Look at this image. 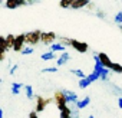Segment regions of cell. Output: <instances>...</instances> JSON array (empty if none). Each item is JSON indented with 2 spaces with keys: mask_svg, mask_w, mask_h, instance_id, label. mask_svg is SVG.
Here are the masks:
<instances>
[{
  "mask_svg": "<svg viewBox=\"0 0 122 118\" xmlns=\"http://www.w3.org/2000/svg\"><path fill=\"white\" fill-rule=\"evenodd\" d=\"M53 101L56 104V107L60 109V111H63L66 107H68V99H66V95L63 91H56L53 94Z\"/></svg>",
  "mask_w": 122,
  "mask_h": 118,
  "instance_id": "6da1fadb",
  "label": "cell"
},
{
  "mask_svg": "<svg viewBox=\"0 0 122 118\" xmlns=\"http://www.w3.org/2000/svg\"><path fill=\"white\" fill-rule=\"evenodd\" d=\"M42 33L40 30H32L29 33H26V43L29 46H35L37 45L39 42H42Z\"/></svg>",
  "mask_w": 122,
  "mask_h": 118,
  "instance_id": "7a4b0ae2",
  "label": "cell"
},
{
  "mask_svg": "<svg viewBox=\"0 0 122 118\" xmlns=\"http://www.w3.org/2000/svg\"><path fill=\"white\" fill-rule=\"evenodd\" d=\"M25 43H26V33H25V35H23V33H22V35H17V36H16V43H15L13 50H15V52H20V53H22V52H23V49L26 48V46H25Z\"/></svg>",
  "mask_w": 122,
  "mask_h": 118,
  "instance_id": "3957f363",
  "label": "cell"
},
{
  "mask_svg": "<svg viewBox=\"0 0 122 118\" xmlns=\"http://www.w3.org/2000/svg\"><path fill=\"white\" fill-rule=\"evenodd\" d=\"M55 40H56L55 32H43L42 33V43L43 45H53Z\"/></svg>",
  "mask_w": 122,
  "mask_h": 118,
  "instance_id": "277c9868",
  "label": "cell"
},
{
  "mask_svg": "<svg viewBox=\"0 0 122 118\" xmlns=\"http://www.w3.org/2000/svg\"><path fill=\"white\" fill-rule=\"evenodd\" d=\"M98 58H99V62H101V65L103 66V68H106V69H111V66H112V61L109 59V56L106 55V53H103V52H99L98 53Z\"/></svg>",
  "mask_w": 122,
  "mask_h": 118,
  "instance_id": "5b68a950",
  "label": "cell"
},
{
  "mask_svg": "<svg viewBox=\"0 0 122 118\" xmlns=\"http://www.w3.org/2000/svg\"><path fill=\"white\" fill-rule=\"evenodd\" d=\"M72 48H73L75 50L81 52V53H85V52H88V49H89L88 43H85V42H79V40H75V39H72Z\"/></svg>",
  "mask_w": 122,
  "mask_h": 118,
  "instance_id": "8992f818",
  "label": "cell"
},
{
  "mask_svg": "<svg viewBox=\"0 0 122 118\" xmlns=\"http://www.w3.org/2000/svg\"><path fill=\"white\" fill-rule=\"evenodd\" d=\"M27 2H25V0H7L6 2V7L7 9H16L19 6H26Z\"/></svg>",
  "mask_w": 122,
  "mask_h": 118,
  "instance_id": "52a82bcc",
  "label": "cell"
},
{
  "mask_svg": "<svg viewBox=\"0 0 122 118\" xmlns=\"http://www.w3.org/2000/svg\"><path fill=\"white\" fill-rule=\"evenodd\" d=\"M46 99L43 98V97H36V108H35V111L36 112H42V111H45V108H46Z\"/></svg>",
  "mask_w": 122,
  "mask_h": 118,
  "instance_id": "ba28073f",
  "label": "cell"
},
{
  "mask_svg": "<svg viewBox=\"0 0 122 118\" xmlns=\"http://www.w3.org/2000/svg\"><path fill=\"white\" fill-rule=\"evenodd\" d=\"M65 95H66V99H68V104H76L79 99H78V95L73 92V91H63Z\"/></svg>",
  "mask_w": 122,
  "mask_h": 118,
  "instance_id": "9c48e42d",
  "label": "cell"
},
{
  "mask_svg": "<svg viewBox=\"0 0 122 118\" xmlns=\"http://www.w3.org/2000/svg\"><path fill=\"white\" fill-rule=\"evenodd\" d=\"M71 59V55L69 52H63L62 55H60V58H57V66H63L68 61Z\"/></svg>",
  "mask_w": 122,
  "mask_h": 118,
  "instance_id": "30bf717a",
  "label": "cell"
},
{
  "mask_svg": "<svg viewBox=\"0 0 122 118\" xmlns=\"http://www.w3.org/2000/svg\"><path fill=\"white\" fill-rule=\"evenodd\" d=\"M25 86H26V85H23L22 82H13V84H12V94H13V95L20 94V89H25Z\"/></svg>",
  "mask_w": 122,
  "mask_h": 118,
  "instance_id": "8fae6325",
  "label": "cell"
},
{
  "mask_svg": "<svg viewBox=\"0 0 122 118\" xmlns=\"http://www.w3.org/2000/svg\"><path fill=\"white\" fill-rule=\"evenodd\" d=\"M89 104H91V98L89 97H85V98H82V99H79L76 102V108L78 109H82V108H86Z\"/></svg>",
  "mask_w": 122,
  "mask_h": 118,
  "instance_id": "7c38bea8",
  "label": "cell"
},
{
  "mask_svg": "<svg viewBox=\"0 0 122 118\" xmlns=\"http://www.w3.org/2000/svg\"><path fill=\"white\" fill-rule=\"evenodd\" d=\"M65 49H66V48H65L62 43H60V42L53 43V45L50 46V52H53V53H56V52H62V53H63V52H66Z\"/></svg>",
  "mask_w": 122,
  "mask_h": 118,
  "instance_id": "4fadbf2b",
  "label": "cell"
},
{
  "mask_svg": "<svg viewBox=\"0 0 122 118\" xmlns=\"http://www.w3.org/2000/svg\"><path fill=\"white\" fill-rule=\"evenodd\" d=\"M15 43H16V36L7 35L6 36V46H7V49H13L15 48Z\"/></svg>",
  "mask_w": 122,
  "mask_h": 118,
  "instance_id": "5bb4252c",
  "label": "cell"
},
{
  "mask_svg": "<svg viewBox=\"0 0 122 118\" xmlns=\"http://www.w3.org/2000/svg\"><path fill=\"white\" fill-rule=\"evenodd\" d=\"M88 5H89L88 0H75L73 5H72V9H82V7H85Z\"/></svg>",
  "mask_w": 122,
  "mask_h": 118,
  "instance_id": "9a60e30c",
  "label": "cell"
},
{
  "mask_svg": "<svg viewBox=\"0 0 122 118\" xmlns=\"http://www.w3.org/2000/svg\"><path fill=\"white\" fill-rule=\"evenodd\" d=\"M60 118H72V109H71V107H66L63 111H60Z\"/></svg>",
  "mask_w": 122,
  "mask_h": 118,
  "instance_id": "2e32d148",
  "label": "cell"
},
{
  "mask_svg": "<svg viewBox=\"0 0 122 118\" xmlns=\"http://www.w3.org/2000/svg\"><path fill=\"white\" fill-rule=\"evenodd\" d=\"M25 92H26L27 99H33V98H35V94H33V88H32V85H26V86H25Z\"/></svg>",
  "mask_w": 122,
  "mask_h": 118,
  "instance_id": "e0dca14e",
  "label": "cell"
},
{
  "mask_svg": "<svg viewBox=\"0 0 122 118\" xmlns=\"http://www.w3.org/2000/svg\"><path fill=\"white\" fill-rule=\"evenodd\" d=\"M71 74H73L75 76H78V78H79V81L86 78V75H85V74H83V71H81V69H71Z\"/></svg>",
  "mask_w": 122,
  "mask_h": 118,
  "instance_id": "ac0fdd59",
  "label": "cell"
},
{
  "mask_svg": "<svg viewBox=\"0 0 122 118\" xmlns=\"http://www.w3.org/2000/svg\"><path fill=\"white\" fill-rule=\"evenodd\" d=\"M73 5V0H62V2L59 3L60 7H63V9H68V7H72Z\"/></svg>",
  "mask_w": 122,
  "mask_h": 118,
  "instance_id": "d6986e66",
  "label": "cell"
},
{
  "mask_svg": "<svg viewBox=\"0 0 122 118\" xmlns=\"http://www.w3.org/2000/svg\"><path fill=\"white\" fill-rule=\"evenodd\" d=\"M43 61H50V59H53V58H56V55L53 53V52H46V53H43L42 56H40Z\"/></svg>",
  "mask_w": 122,
  "mask_h": 118,
  "instance_id": "ffe728a7",
  "label": "cell"
},
{
  "mask_svg": "<svg viewBox=\"0 0 122 118\" xmlns=\"http://www.w3.org/2000/svg\"><path fill=\"white\" fill-rule=\"evenodd\" d=\"M111 71H112V72H116V74H122V65H119V64H112Z\"/></svg>",
  "mask_w": 122,
  "mask_h": 118,
  "instance_id": "44dd1931",
  "label": "cell"
},
{
  "mask_svg": "<svg viewBox=\"0 0 122 118\" xmlns=\"http://www.w3.org/2000/svg\"><path fill=\"white\" fill-rule=\"evenodd\" d=\"M101 79H102V81H108V79H109V69H106V68L102 69V72H101Z\"/></svg>",
  "mask_w": 122,
  "mask_h": 118,
  "instance_id": "7402d4cb",
  "label": "cell"
},
{
  "mask_svg": "<svg viewBox=\"0 0 122 118\" xmlns=\"http://www.w3.org/2000/svg\"><path fill=\"white\" fill-rule=\"evenodd\" d=\"M59 42L62 43L65 48H66V46H72V39H69V38H60Z\"/></svg>",
  "mask_w": 122,
  "mask_h": 118,
  "instance_id": "603a6c76",
  "label": "cell"
},
{
  "mask_svg": "<svg viewBox=\"0 0 122 118\" xmlns=\"http://www.w3.org/2000/svg\"><path fill=\"white\" fill-rule=\"evenodd\" d=\"M33 50H35V48H33V46H26V48L23 49L22 55H30V53H33Z\"/></svg>",
  "mask_w": 122,
  "mask_h": 118,
  "instance_id": "cb8c5ba5",
  "label": "cell"
},
{
  "mask_svg": "<svg viewBox=\"0 0 122 118\" xmlns=\"http://www.w3.org/2000/svg\"><path fill=\"white\" fill-rule=\"evenodd\" d=\"M42 72H57V66H50V68H43Z\"/></svg>",
  "mask_w": 122,
  "mask_h": 118,
  "instance_id": "d4e9b609",
  "label": "cell"
},
{
  "mask_svg": "<svg viewBox=\"0 0 122 118\" xmlns=\"http://www.w3.org/2000/svg\"><path fill=\"white\" fill-rule=\"evenodd\" d=\"M115 23L122 25V12H118V13H116V16H115Z\"/></svg>",
  "mask_w": 122,
  "mask_h": 118,
  "instance_id": "484cf974",
  "label": "cell"
},
{
  "mask_svg": "<svg viewBox=\"0 0 122 118\" xmlns=\"http://www.w3.org/2000/svg\"><path fill=\"white\" fill-rule=\"evenodd\" d=\"M29 118H39V117H37V112H36V111H32V112L29 114Z\"/></svg>",
  "mask_w": 122,
  "mask_h": 118,
  "instance_id": "4316f807",
  "label": "cell"
},
{
  "mask_svg": "<svg viewBox=\"0 0 122 118\" xmlns=\"http://www.w3.org/2000/svg\"><path fill=\"white\" fill-rule=\"evenodd\" d=\"M16 69H17V65H13V68H12V69H10V74H12V75H13V74H15V72H16Z\"/></svg>",
  "mask_w": 122,
  "mask_h": 118,
  "instance_id": "83f0119b",
  "label": "cell"
},
{
  "mask_svg": "<svg viewBox=\"0 0 122 118\" xmlns=\"http://www.w3.org/2000/svg\"><path fill=\"white\" fill-rule=\"evenodd\" d=\"M6 59V53H0V61H5Z\"/></svg>",
  "mask_w": 122,
  "mask_h": 118,
  "instance_id": "f1b7e54d",
  "label": "cell"
},
{
  "mask_svg": "<svg viewBox=\"0 0 122 118\" xmlns=\"http://www.w3.org/2000/svg\"><path fill=\"white\" fill-rule=\"evenodd\" d=\"M118 105H119V108H122V97L118 99Z\"/></svg>",
  "mask_w": 122,
  "mask_h": 118,
  "instance_id": "f546056e",
  "label": "cell"
},
{
  "mask_svg": "<svg viewBox=\"0 0 122 118\" xmlns=\"http://www.w3.org/2000/svg\"><path fill=\"white\" fill-rule=\"evenodd\" d=\"M98 16H99V17H105V13H102V12L99 10V12H98Z\"/></svg>",
  "mask_w": 122,
  "mask_h": 118,
  "instance_id": "4dcf8cb0",
  "label": "cell"
},
{
  "mask_svg": "<svg viewBox=\"0 0 122 118\" xmlns=\"http://www.w3.org/2000/svg\"><path fill=\"white\" fill-rule=\"evenodd\" d=\"M119 30H121V32H122V25H119Z\"/></svg>",
  "mask_w": 122,
  "mask_h": 118,
  "instance_id": "1f68e13d",
  "label": "cell"
},
{
  "mask_svg": "<svg viewBox=\"0 0 122 118\" xmlns=\"http://www.w3.org/2000/svg\"><path fill=\"white\" fill-rule=\"evenodd\" d=\"M88 118H95V117H93V115H89V117H88Z\"/></svg>",
  "mask_w": 122,
  "mask_h": 118,
  "instance_id": "d6a6232c",
  "label": "cell"
}]
</instances>
